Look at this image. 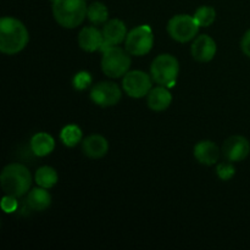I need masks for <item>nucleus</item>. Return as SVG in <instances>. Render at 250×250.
<instances>
[{
	"instance_id": "1",
	"label": "nucleus",
	"mask_w": 250,
	"mask_h": 250,
	"mask_svg": "<svg viewBox=\"0 0 250 250\" xmlns=\"http://www.w3.org/2000/svg\"><path fill=\"white\" fill-rule=\"evenodd\" d=\"M29 34L26 26L15 17L6 16L0 20V51L15 55L26 48Z\"/></svg>"
},
{
	"instance_id": "2",
	"label": "nucleus",
	"mask_w": 250,
	"mask_h": 250,
	"mask_svg": "<svg viewBox=\"0 0 250 250\" xmlns=\"http://www.w3.org/2000/svg\"><path fill=\"white\" fill-rule=\"evenodd\" d=\"M0 185L5 194L15 198L23 197L31 188V172L22 164H10L2 168Z\"/></svg>"
},
{
	"instance_id": "3",
	"label": "nucleus",
	"mask_w": 250,
	"mask_h": 250,
	"mask_svg": "<svg viewBox=\"0 0 250 250\" xmlns=\"http://www.w3.org/2000/svg\"><path fill=\"white\" fill-rule=\"evenodd\" d=\"M85 0H54L53 15L55 21L63 28L72 29L80 26L87 17Z\"/></svg>"
},
{
	"instance_id": "4",
	"label": "nucleus",
	"mask_w": 250,
	"mask_h": 250,
	"mask_svg": "<svg viewBox=\"0 0 250 250\" xmlns=\"http://www.w3.org/2000/svg\"><path fill=\"white\" fill-rule=\"evenodd\" d=\"M178 73L180 62L171 54H160L151 62L150 76L158 84L172 88L177 82Z\"/></svg>"
},
{
	"instance_id": "5",
	"label": "nucleus",
	"mask_w": 250,
	"mask_h": 250,
	"mask_svg": "<svg viewBox=\"0 0 250 250\" xmlns=\"http://www.w3.org/2000/svg\"><path fill=\"white\" fill-rule=\"evenodd\" d=\"M128 54V51L124 50L119 45H112L105 49L100 62L104 75L110 78L124 77L131 67V58Z\"/></svg>"
},
{
	"instance_id": "6",
	"label": "nucleus",
	"mask_w": 250,
	"mask_h": 250,
	"mask_svg": "<svg viewBox=\"0 0 250 250\" xmlns=\"http://www.w3.org/2000/svg\"><path fill=\"white\" fill-rule=\"evenodd\" d=\"M200 26L194 16L187 14L175 15L167 23V33L173 41L178 43H187L195 38Z\"/></svg>"
},
{
	"instance_id": "7",
	"label": "nucleus",
	"mask_w": 250,
	"mask_h": 250,
	"mask_svg": "<svg viewBox=\"0 0 250 250\" xmlns=\"http://www.w3.org/2000/svg\"><path fill=\"white\" fill-rule=\"evenodd\" d=\"M153 29L148 24H142L129 31L125 41V49L128 51L129 55L134 56L146 55L153 49Z\"/></svg>"
},
{
	"instance_id": "8",
	"label": "nucleus",
	"mask_w": 250,
	"mask_h": 250,
	"mask_svg": "<svg viewBox=\"0 0 250 250\" xmlns=\"http://www.w3.org/2000/svg\"><path fill=\"white\" fill-rule=\"evenodd\" d=\"M122 88L128 97L141 99L146 97L153 88V78L144 71H128L122 80Z\"/></svg>"
},
{
	"instance_id": "9",
	"label": "nucleus",
	"mask_w": 250,
	"mask_h": 250,
	"mask_svg": "<svg viewBox=\"0 0 250 250\" xmlns=\"http://www.w3.org/2000/svg\"><path fill=\"white\" fill-rule=\"evenodd\" d=\"M89 97L90 100L98 106L110 107L116 105L121 100L122 90L116 83L105 81L93 85Z\"/></svg>"
},
{
	"instance_id": "10",
	"label": "nucleus",
	"mask_w": 250,
	"mask_h": 250,
	"mask_svg": "<svg viewBox=\"0 0 250 250\" xmlns=\"http://www.w3.org/2000/svg\"><path fill=\"white\" fill-rule=\"evenodd\" d=\"M221 151L226 160L239 163L248 158L250 154V143L243 136H231L224 142Z\"/></svg>"
},
{
	"instance_id": "11",
	"label": "nucleus",
	"mask_w": 250,
	"mask_h": 250,
	"mask_svg": "<svg viewBox=\"0 0 250 250\" xmlns=\"http://www.w3.org/2000/svg\"><path fill=\"white\" fill-rule=\"evenodd\" d=\"M103 37H104V43H103L100 50L104 51L109 46L119 45L122 42L126 41L127 37V27L124 21L119 19H112L104 24L102 29Z\"/></svg>"
},
{
	"instance_id": "12",
	"label": "nucleus",
	"mask_w": 250,
	"mask_h": 250,
	"mask_svg": "<svg viewBox=\"0 0 250 250\" xmlns=\"http://www.w3.org/2000/svg\"><path fill=\"white\" fill-rule=\"evenodd\" d=\"M217 51L216 42L208 34L194 38V42L190 46V53L192 56L199 62H209L215 58Z\"/></svg>"
},
{
	"instance_id": "13",
	"label": "nucleus",
	"mask_w": 250,
	"mask_h": 250,
	"mask_svg": "<svg viewBox=\"0 0 250 250\" xmlns=\"http://www.w3.org/2000/svg\"><path fill=\"white\" fill-rule=\"evenodd\" d=\"M103 43H104L103 32L94 26L83 27L78 34V45L87 53L100 50Z\"/></svg>"
},
{
	"instance_id": "14",
	"label": "nucleus",
	"mask_w": 250,
	"mask_h": 250,
	"mask_svg": "<svg viewBox=\"0 0 250 250\" xmlns=\"http://www.w3.org/2000/svg\"><path fill=\"white\" fill-rule=\"evenodd\" d=\"M220 148L211 141H200L195 144L194 149H193V154L194 158L199 161L202 165L211 166L217 163L220 158Z\"/></svg>"
},
{
	"instance_id": "15",
	"label": "nucleus",
	"mask_w": 250,
	"mask_h": 250,
	"mask_svg": "<svg viewBox=\"0 0 250 250\" xmlns=\"http://www.w3.org/2000/svg\"><path fill=\"white\" fill-rule=\"evenodd\" d=\"M82 151L90 159L104 158L109 151V142L100 134H92L82 142Z\"/></svg>"
},
{
	"instance_id": "16",
	"label": "nucleus",
	"mask_w": 250,
	"mask_h": 250,
	"mask_svg": "<svg viewBox=\"0 0 250 250\" xmlns=\"http://www.w3.org/2000/svg\"><path fill=\"white\" fill-rule=\"evenodd\" d=\"M172 103V95L170 90L165 85H159V87L151 88L149 94L146 95V104L150 110L155 112L164 111L167 109Z\"/></svg>"
},
{
	"instance_id": "17",
	"label": "nucleus",
	"mask_w": 250,
	"mask_h": 250,
	"mask_svg": "<svg viewBox=\"0 0 250 250\" xmlns=\"http://www.w3.org/2000/svg\"><path fill=\"white\" fill-rule=\"evenodd\" d=\"M31 149L34 155L44 158L53 153V150L55 149V141L46 132H39L32 137Z\"/></svg>"
},
{
	"instance_id": "18",
	"label": "nucleus",
	"mask_w": 250,
	"mask_h": 250,
	"mask_svg": "<svg viewBox=\"0 0 250 250\" xmlns=\"http://www.w3.org/2000/svg\"><path fill=\"white\" fill-rule=\"evenodd\" d=\"M27 204L34 211H44L51 204V195L45 188H34L27 195Z\"/></svg>"
},
{
	"instance_id": "19",
	"label": "nucleus",
	"mask_w": 250,
	"mask_h": 250,
	"mask_svg": "<svg viewBox=\"0 0 250 250\" xmlns=\"http://www.w3.org/2000/svg\"><path fill=\"white\" fill-rule=\"evenodd\" d=\"M34 180H36L38 187L50 189V188L56 186L59 181V176L55 168L50 167V166H43V167H39L37 170Z\"/></svg>"
},
{
	"instance_id": "20",
	"label": "nucleus",
	"mask_w": 250,
	"mask_h": 250,
	"mask_svg": "<svg viewBox=\"0 0 250 250\" xmlns=\"http://www.w3.org/2000/svg\"><path fill=\"white\" fill-rule=\"evenodd\" d=\"M82 129L77 125H67L60 132V139L67 148H75L82 141Z\"/></svg>"
},
{
	"instance_id": "21",
	"label": "nucleus",
	"mask_w": 250,
	"mask_h": 250,
	"mask_svg": "<svg viewBox=\"0 0 250 250\" xmlns=\"http://www.w3.org/2000/svg\"><path fill=\"white\" fill-rule=\"evenodd\" d=\"M87 17L93 24H105L109 19V10L106 5L100 1H95L88 6Z\"/></svg>"
},
{
	"instance_id": "22",
	"label": "nucleus",
	"mask_w": 250,
	"mask_h": 250,
	"mask_svg": "<svg viewBox=\"0 0 250 250\" xmlns=\"http://www.w3.org/2000/svg\"><path fill=\"white\" fill-rule=\"evenodd\" d=\"M193 16L200 27H209L216 20V10L212 6L204 5V6L198 7Z\"/></svg>"
},
{
	"instance_id": "23",
	"label": "nucleus",
	"mask_w": 250,
	"mask_h": 250,
	"mask_svg": "<svg viewBox=\"0 0 250 250\" xmlns=\"http://www.w3.org/2000/svg\"><path fill=\"white\" fill-rule=\"evenodd\" d=\"M93 82L92 75L87 71H80L75 75L72 80V84L73 88L76 90H85L88 87H90Z\"/></svg>"
},
{
	"instance_id": "24",
	"label": "nucleus",
	"mask_w": 250,
	"mask_h": 250,
	"mask_svg": "<svg viewBox=\"0 0 250 250\" xmlns=\"http://www.w3.org/2000/svg\"><path fill=\"white\" fill-rule=\"evenodd\" d=\"M216 173L220 180L229 181L234 175H236V167L232 164V161L227 160L226 163H221L216 166Z\"/></svg>"
},
{
	"instance_id": "25",
	"label": "nucleus",
	"mask_w": 250,
	"mask_h": 250,
	"mask_svg": "<svg viewBox=\"0 0 250 250\" xmlns=\"http://www.w3.org/2000/svg\"><path fill=\"white\" fill-rule=\"evenodd\" d=\"M17 207H19V203H17L16 198L11 197V195L5 194L1 199V209L2 211L6 212V214H11V212L16 211Z\"/></svg>"
},
{
	"instance_id": "26",
	"label": "nucleus",
	"mask_w": 250,
	"mask_h": 250,
	"mask_svg": "<svg viewBox=\"0 0 250 250\" xmlns=\"http://www.w3.org/2000/svg\"><path fill=\"white\" fill-rule=\"evenodd\" d=\"M241 49L242 51H243L244 55L250 58V29H248V31L243 34V37H242Z\"/></svg>"
},
{
	"instance_id": "27",
	"label": "nucleus",
	"mask_w": 250,
	"mask_h": 250,
	"mask_svg": "<svg viewBox=\"0 0 250 250\" xmlns=\"http://www.w3.org/2000/svg\"><path fill=\"white\" fill-rule=\"evenodd\" d=\"M53 1H54V0H53Z\"/></svg>"
}]
</instances>
